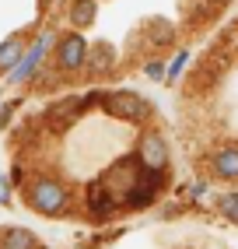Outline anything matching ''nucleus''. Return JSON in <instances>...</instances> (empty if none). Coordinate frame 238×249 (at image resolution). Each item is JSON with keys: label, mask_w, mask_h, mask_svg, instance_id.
<instances>
[{"label": "nucleus", "mask_w": 238, "mask_h": 249, "mask_svg": "<svg viewBox=\"0 0 238 249\" xmlns=\"http://www.w3.org/2000/svg\"><path fill=\"white\" fill-rule=\"evenodd\" d=\"M102 109H105L109 116H116V120H126V123H140L151 116V106L144 102L140 95L133 91H112L102 98Z\"/></svg>", "instance_id": "f257e3e1"}, {"label": "nucleus", "mask_w": 238, "mask_h": 249, "mask_svg": "<svg viewBox=\"0 0 238 249\" xmlns=\"http://www.w3.org/2000/svg\"><path fill=\"white\" fill-rule=\"evenodd\" d=\"M32 207L42 211V214H63L67 207V190L53 179H39L32 186Z\"/></svg>", "instance_id": "f03ea898"}, {"label": "nucleus", "mask_w": 238, "mask_h": 249, "mask_svg": "<svg viewBox=\"0 0 238 249\" xmlns=\"http://www.w3.org/2000/svg\"><path fill=\"white\" fill-rule=\"evenodd\" d=\"M161 182H165V176H161L158 169H144V165H140L137 182L126 190V204H130V207H147L151 200H154V193L161 190Z\"/></svg>", "instance_id": "7ed1b4c3"}, {"label": "nucleus", "mask_w": 238, "mask_h": 249, "mask_svg": "<svg viewBox=\"0 0 238 249\" xmlns=\"http://www.w3.org/2000/svg\"><path fill=\"white\" fill-rule=\"evenodd\" d=\"M88 211H91V218H98V221H105L109 214L116 211V196H112V186L105 179H95L88 186Z\"/></svg>", "instance_id": "20e7f679"}, {"label": "nucleus", "mask_w": 238, "mask_h": 249, "mask_svg": "<svg viewBox=\"0 0 238 249\" xmlns=\"http://www.w3.org/2000/svg\"><path fill=\"white\" fill-rule=\"evenodd\" d=\"M137 158H140V165L144 169H165L168 165V144H165V137H158V134H147L144 141H140V147H137Z\"/></svg>", "instance_id": "39448f33"}, {"label": "nucleus", "mask_w": 238, "mask_h": 249, "mask_svg": "<svg viewBox=\"0 0 238 249\" xmlns=\"http://www.w3.org/2000/svg\"><path fill=\"white\" fill-rule=\"evenodd\" d=\"M46 46H49V36H39V39H35V46H32L28 53L21 56V63L11 71V81H14V85H25V81L39 71V63H42V56H46Z\"/></svg>", "instance_id": "423d86ee"}, {"label": "nucleus", "mask_w": 238, "mask_h": 249, "mask_svg": "<svg viewBox=\"0 0 238 249\" xmlns=\"http://www.w3.org/2000/svg\"><path fill=\"white\" fill-rule=\"evenodd\" d=\"M88 63V42L84 36H67L60 42V67L63 71H81Z\"/></svg>", "instance_id": "0eeeda50"}, {"label": "nucleus", "mask_w": 238, "mask_h": 249, "mask_svg": "<svg viewBox=\"0 0 238 249\" xmlns=\"http://www.w3.org/2000/svg\"><path fill=\"white\" fill-rule=\"evenodd\" d=\"M214 172L221 179H238V147H224V151L214 158Z\"/></svg>", "instance_id": "6e6552de"}, {"label": "nucleus", "mask_w": 238, "mask_h": 249, "mask_svg": "<svg viewBox=\"0 0 238 249\" xmlns=\"http://www.w3.org/2000/svg\"><path fill=\"white\" fill-rule=\"evenodd\" d=\"M21 49H25L21 39H7L4 46H0V74H4V71L11 74V71L21 63Z\"/></svg>", "instance_id": "1a4fd4ad"}, {"label": "nucleus", "mask_w": 238, "mask_h": 249, "mask_svg": "<svg viewBox=\"0 0 238 249\" xmlns=\"http://www.w3.org/2000/svg\"><path fill=\"white\" fill-rule=\"evenodd\" d=\"M0 249H39V242H35V235L25 231V228H7Z\"/></svg>", "instance_id": "9d476101"}, {"label": "nucleus", "mask_w": 238, "mask_h": 249, "mask_svg": "<svg viewBox=\"0 0 238 249\" xmlns=\"http://www.w3.org/2000/svg\"><path fill=\"white\" fill-rule=\"evenodd\" d=\"M88 67L91 71H109L112 67V46L109 42H98L95 49H88Z\"/></svg>", "instance_id": "9b49d317"}, {"label": "nucleus", "mask_w": 238, "mask_h": 249, "mask_svg": "<svg viewBox=\"0 0 238 249\" xmlns=\"http://www.w3.org/2000/svg\"><path fill=\"white\" fill-rule=\"evenodd\" d=\"M70 18H74V25L88 28L95 21V0H74L70 4Z\"/></svg>", "instance_id": "f8f14e48"}, {"label": "nucleus", "mask_w": 238, "mask_h": 249, "mask_svg": "<svg viewBox=\"0 0 238 249\" xmlns=\"http://www.w3.org/2000/svg\"><path fill=\"white\" fill-rule=\"evenodd\" d=\"M91 102V95L88 98H67V102H60V106H53V120H60V123H67V116H74V112H84V106Z\"/></svg>", "instance_id": "ddd939ff"}, {"label": "nucleus", "mask_w": 238, "mask_h": 249, "mask_svg": "<svg viewBox=\"0 0 238 249\" xmlns=\"http://www.w3.org/2000/svg\"><path fill=\"white\" fill-rule=\"evenodd\" d=\"M144 32H147V39L151 42H172V25H168V21H161V18H151L147 25H144Z\"/></svg>", "instance_id": "4468645a"}, {"label": "nucleus", "mask_w": 238, "mask_h": 249, "mask_svg": "<svg viewBox=\"0 0 238 249\" xmlns=\"http://www.w3.org/2000/svg\"><path fill=\"white\" fill-rule=\"evenodd\" d=\"M217 204H221V214H224V218H231V221L238 225V193H224Z\"/></svg>", "instance_id": "2eb2a0df"}, {"label": "nucleus", "mask_w": 238, "mask_h": 249, "mask_svg": "<svg viewBox=\"0 0 238 249\" xmlns=\"http://www.w3.org/2000/svg\"><path fill=\"white\" fill-rule=\"evenodd\" d=\"M147 77H151V81H165V77H168L165 63H161V60H151V63H147Z\"/></svg>", "instance_id": "dca6fc26"}, {"label": "nucleus", "mask_w": 238, "mask_h": 249, "mask_svg": "<svg viewBox=\"0 0 238 249\" xmlns=\"http://www.w3.org/2000/svg\"><path fill=\"white\" fill-rule=\"evenodd\" d=\"M186 60H189V53H179V56L172 60V67H168V81H175V77L182 74V67H186Z\"/></svg>", "instance_id": "f3484780"}, {"label": "nucleus", "mask_w": 238, "mask_h": 249, "mask_svg": "<svg viewBox=\"0 0 238 249\" xmlns=\"http://www.w3.org/2000/svg\"><path fill=\"white\" fill-rule=\"evenodd\" d=\"M0 204H11V182L0 176Z\"/></svg>", "instance_id": "a211bd4d"}, {"label": "nucleus", "mask_w": 238, "mask_h": 249, "mask_svg": "<svg viewBox=\"0 0 238 249\" xmlns=\"http://www.w3.org/2000/svg\"><path fill=\"white\" fill-rule=\"evenodd\" d=\"M210 4H228V0H210Z\"/></svg>", "instance_id": "6ab92c4d"}]
</instances>
